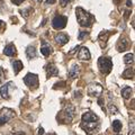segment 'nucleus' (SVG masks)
Returning <instances> with one entry per match:
<instances>
[{
  "label": "nucleus",
  "mask_w": 135,
  "mask_h": 135,
  "mask_svg": "<svg viewBox=\"0 0 135 135\" xmlns=\"http://www.w3.org/2000/svg\"><path fill=\"white\" fill-rule=\"evenodd\" d=\"M113 128H114V131H115L116 133L120 132V129H122V122H119L118 119L114 120L113 122Z\"/></svg>",
  "instance_id": "nucleus-23"
},
{
  "label": "nucleus",
  "mask_w": 135,
  "mask_h": 135,
  "mask_svg": "<svg viewBox=\"0 0 135 135\" xmlns=\"http://www.w3.org/2000/svg\"><path fill=\"white\" fill-rule=\"evenodd\" d=\"M98 103H99V105H100V107H101V108H103L104 110H105V108H104V106H103V99L99 98V99H98Z\"/></svg>",
  "instance_id": "nucleus-31"
},
{
  "label": "nucleus",
  "mask_w": 135,
  "mask_h": 135,
  "mask_svg": "<svg viewBox=\"0 0 135 135\" xmlns=\"http://www.w3.org/2000/svg\"><path fill=\"white\" fill-rule=\"evenodd\" d=\"M46 73H47V78H51V77H55V75L59 74V70L55 68V65L54 64H47L46 65Z\"/></svg>",
  "instance_id": "nucleus-11"
},
{
  "label": "nucleus",
  "mask_w": 135,
  "mask_h": 135,
  "mask_svg": "<svg viewBox=\"0 0 135 135\" xmlns=\"http://www.w3.org/2000/svg\"><path fill=\"white\" fill-rule=\"evenodd\" d=\"M127 7H132V1L131 0H127Z\"/></svg>",
  "instance_id": "nucleus-35"
},
{
  "label": "nucleus",
  "mask_w": 135,
  "mask_h": 135,
  "mask_svg": "<svg viewBox=\"0 0 135 135\" xmlns=\"http://www.w3.org/2000/svg\"><path fill=\"white\" fill-rule=\"evenodd\" d=\"M24 82L26 83V86H28L29 89L35 90L38 88V75L35 73H27L26 77L24 78Z\"/></svg>",
  "instance_id": "nucleus-5"
},
{
  "label": "nucleus",
  "mask_w": 135,
  "mask_h": 135,
  "mask_svg": "<svg viewBox=\"0 0 135 135\" xmlns=\"http://www.w3.org/2000/svg\"><path fill=\"white\" fill-rule=\"evenodd\" d=\"M128 16H129V11H125V15H124L125 19H127V18H128Z\"/></svg>",
  "instance_id": "nucleus-33"
},
{
  "label": "nucleus",
  "mask_w": 135,
  "mask_h": 135,
  "mask_svg": "<svg viewBox=\"0 0 135 135\" xmlns=\"http://www.w3.org/2000/svg\"><path fill=\"white\" fill-rule=\"evenodd\" d=\"M115 1V3H119V0H114Z\"/></svg>",
  "instance_id": "nucleus-36"
},
{
  "label": "nucleus",
  "mask_w": 135,
  "mask_h": 135,
  "mask_svg": "<svg viewBox=\"0 0 135 135\" xmlns=\"http://www.w3.org/2000/svg\"><path fill=\"white\" fill-rule=\"evenodd\" d=\"M128 135H134V122L133 120L129 123V134Z\"/></svg>",
  "instance_id": "nucleus-25"
},
{
  "label": "nucleus",
  "mask_w": 135,
  "mask_h": 135,
  "mask_svg": "<svg viewBox=\"0 0 135 135\" xmlns=\"http://www.w3.org/2000/svg\"><path fill=\"white\" fill-rule=\"evenodd\" d=\"M79 72H80L79 65L74 64V65L70 69V71H69V78H70V79H75V78H77L78 75H79Z\"/></svg>",
  "instance_id": "nucleus-17"
},
{
  "label": "nucleus",
  "mask_w": 135,
  "mask_h": 135,
  "mask_svg": "<svg viewBox=\"0 0 135 135\" xmlns=\"http://www.w3.org/2000/svg\"><path fill=\"white\" fill-rule=\"evenodd\" d=\"M38 134H40V135H43V134H44V129L42 128V127L38 128Z\"/></svg>",
  "instance_id": "nucleus-32"
},
{
  "label": "nucleus",
  "mask_w": 135,
  "mask_h": 135,
  "mask_svg": "<svg viewBox=\"0 0 135 135\" xmlns=\"http://www.w3.org/2000/svg\"><path fill=\"white\" fill-rule=\"evenodd\" d=\"M98 68L100 70V72L103 74H108L113 69V62L110 60V57L107 56H101L98 60Z\"/></svg>",
  "instance_id": "nucleus-4"
},
{
  "label": "nucleus",
  "mask_w": 135,
  "mask_h": 135,
  "mask_svg": "<svg viewBox=\"0 0 135 135\" xmlns=\"http://www.w3.org/2000/svg\"><path fill=\"white\" fill-rule=\"evenodd\" d=\"M124 62H125V64H133L134 63V54L133 53H128V54H126V55L124 56Z\"/></svg>",
  "instance_id": "nucleus-21"
},
{
  "label": "nucleus",
  "mask_w": 135,
  "mask_h": 135,
  "mask_svg": "<svg viewBox=\"0 0 135 135\" xmlns=\"http://www.w3.org/2000/svg\"><path fill=\"white\" fill-rule=\"evenodd\" d=\"M68 41H69V36L66 35V34H59V35L55 36V42L59 44V45H64L68 43Z\"/></svg>",
  "instance_id": "nucleus-14"
},
{
  "label": "nucleus",
  "mask_w": 135,
  "mask_h": 135,
  "mask_svg": "<svg viewBox=\"0 0 135 135\" xmlns=\"http://www.w3.org/2000/svg\"><path fill=\"white\" fill-rule=\"evenodd\" d=\"M37 1H38V2H42V1H43V0H37Z\"/></svg>",
  "instance_id": "nucleus-37"
},
{
  "label": "nucleus",
  "mask_w": 135,
  "mask_h": 135,
  "mask_svg": "<svg viewBox=\"0 0 135 135\" xmlns=\"http://www.w3.org/2000/svg\"><path fill=\"white\" fill-rule=\"evenodd\" d=\"M109 35H110V33H109L108 31H103V32L99 34L98 41H99V43H100V46H101V47H105V46H106V44H107V40H108Z\"/></svg>",
  "instance_id": "nucleus-10"
},
{
  "label": "nucleus",
  "mask_w": 135,
  "mask_h": 135,
  "mask_svg": "<svg viewBox=\"0 0 135 135\" xmlns=\"http://www.w3.org/2000/svg\"><path fill=\"white\" fill-rule=\"evenodd\" d=\"M14 116H15V112L12 110V109L5 108L1 113V116H0V126H2L6 123H8Z\"/></svg>",
  "instance_id": "nucleus-7"
},
{
  "label": "nucleus",
  "mask_w": 135,
  "mask_h": 135,
  "mask_svg": "<svg viewBox=\"0 0 135 135\" xmlns=\"http://www.w3.org/2000/svg\"><path fill=\"white\" fill-rule=\"evenodd\" d=\"M128 47V41L125 38V37H123V38H120L119 42H118L117 44V50L118 52H124V51Z\"/></svg>",
  "instance_id": "nucleus-15"
},
{
  "label": "nucleus",
  "mask_w": 135,
  "mask_h": 135,
  "mask_svg": "<svg viewBox=\"0 0 135 135\" xmlns=\"http://www.w3.org/2000/svg\"><path fill=\"white\" fill-rule=\"evenodd\" d=\"M90 57H91L90 52H89V50H88L86 46H82V47H80L79 52H78V59H79V60L89 61Z\"/></svg>",
  "instance_id": "nucleus-9"
},
{
  "label": "nucleus",
  "mask_w": 135,
  "mask_h": 135,
  "mask_svg": "<svg viewBox=\"0 0 135 135\" xmlns=\"http://www.w3.org/2000/svg\"><path fill=\"white\" fill-rule=\"evenodd\" d=\"M1 79H2V69L0 68V82H1Z\"/></svg>",
  "instance_id": "nucleus-34"
},
{
  "label": "nucleus",
  "mask_w": 135,
  "mask_h": 135,
  "mask_svg": "<svg viewBox=\"0 0 135 135\" xmlns=\"http://www.w3.org/2000/svg\"><path fill=\"white\" fill-rule=\"evenodd\" d=\"M101 92H103V87H101V84L99 83H91L89 84V88H88V95L91 96V97H99L101 95Z\"/></svg>",
  "instance_id": "nucleus-8"
},
{
  "label": "nucleus",
  "mask_w": 135,
  "mask_h": 135,
  "mask_svg": "<svg viewBox=\"0 0 135 135\" xmlns=\"http://www.w3.org/2000/svg\"><path fill=\"white\" fill-rule=\"evenodd\" d=\"M26 55L28 59H34L36 57V50H35V46H28L27 50H26Z\"/></svg>",
  "instance_id": "nucleus-19"
},
{
  "label": "nucleus",
  "mask_w": 135,
  "mask_h": 135,
  "mask_svg": "<svg viewBox=\"0 0 135 135\" xmlns=\"http://www.w3.org/2000/svg\"><path fill=\"white\" fill-rule=\"evenodd\" d=\"M132 94H133V89L131 87H125L124 89L122 90V96H123L124 99H129Z\"/></svg>",
  "instance_id": "nucleus-18"
},
{
  "label": "nucleus",
  "mask_w": 135,
  "mask_h": 135,
  "mask_svg": "<svg viewBox=\"0 0 135 135\" xmlns=\"http://www.w3.org/2000/svg\"><path fill=\"white\" fill-rule=\"evenodd\" d=\"M108 108H109V110H110L112 114H117L118 113V109L115 106H114V105H112V104L108 105Z\"/></svg>",
  "instance_id": "nucleus-24"
},
{
  "label": "nucleus",
  "mask_w": 135,
  "mask_h": 135,
  "mask_svg": "<svg viewBox=\"0 0 135 135\" xmlns=\"http://www.w3.org/2000/svg\"><path fill=\"white\" fill-rule=\"evenodd\" d=\"M98 125H99V118L96 114H94L92 112H87L82 115L81 128L86 131L89 135H91L95 132V129L97 128Z\"/></svg>",
  "instance_id": "nucleus-1"
},
{
  "label": "nucleus",
  "mask_w": 135,
  "mask_h": 135,
  "mask_svg": "<svg viewBox=\"0 0 135 135\" xmlns=\"http://www.w3.org/2000/svg\"><path fill=\"white\" fill-rule=\"evenodd\" d=\"M68 18L65 16H55L52 20V26L54 29H63L66 26Z\"/></svg>",
  "instance_id": "nucleus-6"
},
{
  "label": "nucleus",
  "mask_w": 135,
  "mask_h": 135,
  "mask_svg": "<svg viewBox=\"0 0 135 135\" xmlns=\"http://www.w3.org/2000/svg\"><path fill=\"white\" fill-rule=\"evenodd\" d=\"M11 1L14 2L15 5H17V6H18V5H20V3H22V2L24 1V0H11Z\"/></svg>",
  "instance_id": "nucleus-29"
},
{
  "label": "nucleus",
  "mask_w": 135,
  "mask_h": 135,
  "mask_svg": "<svg viewBox=\"0 0 135 135\" xmlns=\"http://www.w3.org/2000/svg\"><path fill=\"white\" fill-rule=\"evenodd\" d=\"M133 77H134V70L133 69H127L123 72L124 79H133Z\"/></svg>",
  "instance_id": "nucleus-22"
},
{
  "label": "nucleus",
  "mask_w": 135,
  "mask_h": 135,
  "mask_svg": "<svg viewBox=\"0 0 135 135\" xmlns=\"http://www.w3.org/2000/svg\"><path fill=\"white\" fill-rule=\"evenodd\" d=\"M12 68H14V72H15V74H18V73H19V71H20V70H23L24 65H23V63L20 62V61H14V62H12Z\"/></svg>",
  "instance_id": "nucleus-20"
},
{
  "label": "nucleus",
  "mask_w": 135,
  "mask_h": 135,
  "mask_svg": "<svg viewBox=\"0 0 135 135\" xmlns=\"http://www.w3.org/2000/svg\"><path fill=\"white\" fill-rule=\"evenodd\" d=\"M52 52H53V47L50 44L46 43L45 41H43V45H42V47H41V53L43 54L44 56H49L50 54H52Z\"/></svg>",
  "instance_id": "nucleus-12"
},
{
  "label": "nucleus",
  "mask_w": 135,
  "mask_h": 135,
  "mask_svg": "<svg viewBox=\"0 0 135 135\" xmlns=\"http://www.w3.org/2000/svg\"><path fill=\"white\" fill-rule=\"evenodd\" d=\"M6 27V25H5V23H3L2 22V20H0V32H1L2 31V29L3 28H5Z\"/></svg>",
  "instance_id": "nucleus-30"
},
{
  "label": "nucleus",
  "mask_w": 135,
  "mask_h": 135,
  "mask_svg": "<svg viewBox=\"0 0 135 135\" xmlns=\"http://www.w3.org/2000/svg\"><path fill=\"white\" fill-rule=\"evenodd\" d=\"M74 117V107L71 105H68L61 112L60 116H57V119H61L63 123H71Z\"/></svg>",
  "instance_id": "nucleus-3"
},
{
  "label": "nucleus",
  "mask_w": 135,
  "mask_h": 135,
  "mask_svg": "<svg viewBox=\"0 0 135 135\" xmlns=\"http://www.w3.org/2000/svg\"><path fill=\"white\" fill-rule=\"evenodd\" d=\"M88 35V33L87 32H80V34H79V37H78V38H79V41H82L83 38H84V37H86Z\"/></svg>",
  "instance_id": "nucleus-26"
},
{
  "label": "nucleus",
  "mask_w": 135,
  "mask_h": 135,
  "mask_svg": "<svg viewBox=\"0 0 135 135\" xmlns=\"http://www.w3.org/2000/svg\"><path fill=\"white\" fill-rule=\"evenodd\" d=\"M70 1H71V0H60V3H61L62 7H65Z\"/></svg>",
  "instance_id": "nucleus-27"
},
{
  "label": "nucleus",
  "mask_w": 135,
  "mask_h": 135,
  "mask_svg": "<svg viewBox=\"0 0 135 135\" xmlns=\"http://www.w3.org/2000/svg\"><path fill=\"white\" fill-rule=\"evenodd\" d=\"M3 53H5V55L7 56H12L16 54V47L14 44H8L5 50H3Z\"/></svg>",
  "instance_id": "nucleus-16"
},
{
  "label": "nucleus",
  "mask_w": 135,
  "mask_h": 135,
  "mask_svg": "<svg viewBox=\"0 0 135 135\" xmlns=\"http://www.w3.org/2000/svg\"><path fill=\"white\" fill-rule=\"evenodd\" d=\"M11 84H12V82H8L0 88V95H1V97L3 99H9V92H8V89H9V87Z\"/></svg>",
  "instance_id": "nucleus-13"
},
{
  "label": "nucleus",
  "mask_w": 135,
  "mask_h": 135,
  "mask_svg": "<svg viewBox=\"0 0 135 135\" xmlns=\"http://www.w3.org/2000/svg\"><path fill=\"white\" fill-rule=\"evenodd\" d=\"M75 16H77V20L79 25L82 27H91L92 24L95 23V17L81 7H77V9H75Z\"/></svg>",
  "instance_id": "nucleus-2"
},
{
  "label": "nucleus",
  "mask_w": 135,
  "mask_h": 135,
  "mask_svg": "<svg viewBox=\"0 0 135 135\" xmlns=\"http://www.w3.org/2000/svg\"><path fill=\"white\" fill-rule=\"evenodd\" d=\"M56 2V0H46L45 3L46 5H53V3H55Z\"/></svg>",
  "instance_id": "nucleus-28"
}]
</instances>
